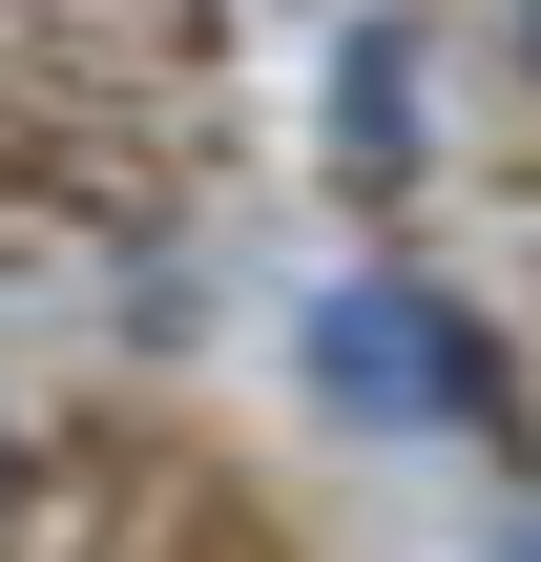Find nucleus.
Listing matches in <instances>:
<instances>
[{
	"label": "nucleus",
	"instance_id": "f257e3e1",
	"mask_svg": "<svg viewBox=\"0 0 541 562\" xmlns=\"http://www.w3.org/2000/svg\"><path fill=\"white\" fill-rule=\"evenodd\" d=\"M292 375H313V417L334 438H521V396H500V334L459 313V292H417V271H334L313 313H292Z\"/></svg>",
	"mask_w": 541,
	"mask_h": 562
},
{
	"label": "nucleus",
	"instance_id": "f03ea898",
	"mask_svg": "<svg viewBox=\"0 0 541 562\" xmlns=\"http://www.w3.org/2000/svg\"><path fill=\"white\" fill-rule=\"evenodd\" d=\"M334 188H417V146H438V63H417V0H354L334 21Z\"/></svg>",
	"mask_w": 541,
	"mask_h": 562
},
{
	"label": "nucleus",
	"instance_id": "7ed1b4c3",
	"mask_svg": "<svg viewBox=\"0 0 541 562\" xmlns=\"http://www.w3.org/2000/svg\"><path fill=\"white\" fill-rule=\"evenodd\" d=\"M521 83H541V0H521Z\"/></svg>",
	"mask_w": 541,
	"mask_h": 562
}]
</instances>
